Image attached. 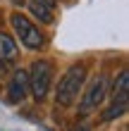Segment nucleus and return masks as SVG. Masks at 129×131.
<instances>
[{"instance_id": "obj_11", "label": "nucleus", "mask_w": 129, "mask_h": 131, "mask_svg": "<svg viewBox=\"0 0 129 131\" xmlns=\"http://www.w3.org/2000/svg\"><path fill=\"white\" fill-rule=\"evenodd\" d=\"M74 131H91V129H88L86 124H79V126H77V129H74Z\"/></svg>"}, {"instance_id": "obj_9", "label": "nucleus", "mask_w": 129, "mask_h": 131, "mask_svg": "<svg viewBox=\"0 0 129 131\" xmlns=\"http://www.w3.org/2000/svg\"><path fill=\"white\" fill-rule=\"evenodd\" d=\"M127 107H129V105H117V103H110V107L103 112V119H105V122H112V119L124 117V114H127Z\"/></svg>"}, {"instance_id": "obj_2", "label": "nucleus", "mask_w": 129, "mask_h": 131, "mask_svg": "<svg viewBox=\"0 0 129 131\" xmlns=\"http://www.w3.org/2000/svg\"><path fill=\"white\" fill-rule=\"evenodd\" d=\"M26 76H29V93L34 95V100L41 103L48 95V88H50V81H53V64L48 60H36L26 69Z\"/></svg>"}, {"instance_id": "obj_1", "label": "nucleus", "mask_w": 129, "mask_h": 131, "mask_svg": "<svg viewBox=\"0 0 129 131\" xmlns=\"http://www.w3.org/2000/svg\"><path fill=\"white\" fill-rule=\"evenodd\" d=\"M86 81V67L84 64H72L65 69V74L57 79L55 86V103L60 107H70L79 98V91Z\"/></svg>"}, {"instance_id": "obj_7", "label": "nucleus", "mask_w": 129, "mask_h": 131, "mask_svg": "<svg viewBox=\"0 0 129 131\" xmlns=\"http://www.w3.org/2000/svg\"><path fill=\"white\" fill-rule=\"evenodd\" d=\"M26 5H29V12H31L38 21H43V24H53V21H55L53 7L48 3H43V0H29Z\"/></svg>"}, {"instance_id": "obj_4", "label": "nucleus", "mask_w": 129, "mask_h": 131, "mask_svg": "<svg viewBox=\"0 0 129 131\" xmlns=\"http://www.w3.org/2000/svg\"><path fill=\"white\" fill-rule=\"evenodd\" d=\"M105 98H108V76L101 74V76H96V79L88 83V88H86L84 98L79 100V112H81V114H91V112H96L98 107L103 105V100H105Z\"/></svg>"}, {"instance_id": "obj_3", "label": "nucleus", "mask_w": 129, "mask_h": 131, "mask_svg": "<svg viewBox=\"0 0 129 131\" xmlns=\"http://www.w3.org/2000/svg\"><path fill=\"white\" fill-rule=\"evenodd\" d=\"M12 29H14V34H17V38L22 41V45L29 50H41L43 45H45V36L41 34V29L34 24V21H29L22 12H14L12 17Z\"/></svg>"}, {"instance_id": "obj_12", "label": "nucleus", "mask_w": 129, "mask_h": 131, "mask_svg": "<svg viewBox=\"0 0 129 131\" xmlns=\"http://www.w3.org/2000/svg\"><path fill=\"white\" fill-rule=\"evenodd\" d=\"M43 3H48V5L53 7V5H55V0H43Z\"/></svg>"}, {"instance_id": "obj_6", "label": "nucleus", "mask_w": 129, "mask_h": 131, "mask_svg": "<svg viewBox=\"0 0 129 131\" xmlns=\"http://www.w3.org/2000/svg\"><path fill=\"white\" fill-rule=\"evenodd\" d=\"M112 103H117V105H129V72H127V69H122L120 76L115 79Z\"/></svg>"}, {"instance_id": "obj_10", "label": "nucleus", "mask_w": 129, "mask_h": 131, "mask_svg": "<svg viewBox=\"0 0 129 131\" xmlns=\"http://www.w3.org/2000/svg\"><path fill=\"white\" fill-rule=\"evenodd\" d=\"M7 72H10V62H3V60H0V79L7 76Z\"/></svg>"}, {"instance_id": "obj_8", "label": "nucleus", "mask_w": 129, "mask_h": 131, "mask_svg": "<svg viewBox=\"0 0 129 131\" xmlns=\"http://www.w3.org/2000/svg\"><path fill=\"white\" fill-rule=\"evenodd\" d=\"M17 52H19L17 41H14L10 34L0 31V60H3V62H12V60L17 57Z\"/></svg>"}, {"instance_id": "obj_5", "label": "nucleus", "mask_w": 129, "mask_h": 131, "mask_svg": "<svg viewBox=\"0 0 129 131\" xmlns=\"http://www.w3.org/2000/svg\"><path fill=\"white\" fill-rule=\"evenodd\" d=\"M29 98V76H26V69H14L12 72V79L7 83V100L12 105L17 103H24Z\"/></svg>"}]
</instances>
